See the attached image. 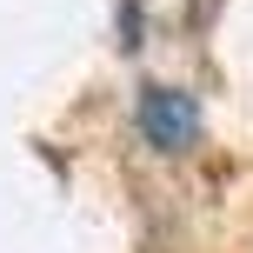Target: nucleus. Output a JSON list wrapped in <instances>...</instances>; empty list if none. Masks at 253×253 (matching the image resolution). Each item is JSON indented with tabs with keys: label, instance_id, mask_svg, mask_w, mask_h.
<instances>
[{
	"label": "nucleus",
	"instance_id": "obj_1",
	"mask_svg": "<svg viewBox=\"0 0 253 253\" xmlns=\"http://www.w3.org/2000/svg\"><path fill=\"white\" fill-rule=\"evenodd\" d=\"M133 126L153 153H187L200 140V100L187 87H167V80H147L133 100Z\"/></svg>",
	"mask_w": 253,
	"mask_h": 253
}]
</instances>
